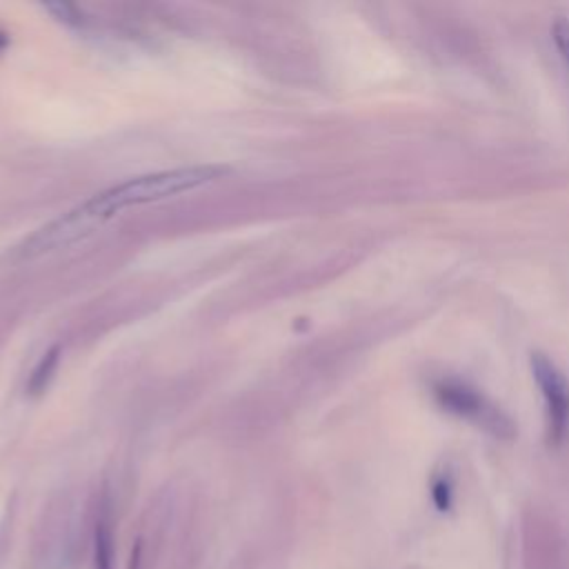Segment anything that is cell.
Listing matches in <instances>:
<instances>
[{
  "label": "cell",
  "instance_id": "cell-1",
  "mask_svg": "<svg viewBox=\"0 0 569 569\" xmlns=\"http://www.w3.org/2000/svg\"><path fill=\"white\" fill-rule=\"evenodd\" d=\"M227 171L229 169L220 167V164H198V167H180V169H167V171L138 176V178L120 182L102 193L91 196L87 202L78 204L76 211L91 227V231H96L111 216H116L129 207L158 202V200L198 189L202 184H209V182L222 178Z\"/></svg>",
  "mask_w": 569,
  "mask_h": 569
},
{
  "label": "cell",
  "instance_id": "cell-2",
  "mask_svg": "<svg viewBox=\"0 0 569 569\" xmlns=\"http://www.w3.org/2000/svg\"><path fill=\"white\" fill-rule=\"evenodd\" d=\"M433 396L445 411L478 425L480 429L489 431L496 438L507 440V438H513V433H516V425L511 422V418L505 416L500 411V407H496L478 389H473L465 382L440 380L433 385Z\"/></svg>",
  "mask_w": 569,
  "mask_h": 569
},
{
  "label": "cell",
  "instance_id": "cell-3",
  "mask_svg": "<svg viewBox=\"0 0 569 569\" xmlns=\"http://www.w3.org/2000/svg\"><path fill=\"white\" fill-rule=\"evenodd\" d=\"M531 376L542 393L547 411L549 442H560L569 422V382L565 373L545 353L533 351L529 358Z\"/></svg>",
  "mask_w": 569,
  "mask_h": 569
},
{
  "label": "cell",
  "instance_id": "cell-4",
  "mask_svg": "<svg viewBox=\"0 0 569 569\" xmlns=\"http://www.w3.org/2000/svg\"><path fill=\"white\" fill-rule=\"evenodd\" d=\"M96 569H113V536L107 516L96 525Z\"/></svg>",
  "mask_w": 569,
  "mask_h": 569
},
{
  "label": "cell",
  "instance_id": "cell-5",
  "mask_svg": "<svg viewBox=\"0 0 569 569\" xmlns=\"http://www.w3.org/2000/svg\"><path fill=\"white\" fill-rule=\"evenodd\" d=\"M58 353H60V349L53 347V349H49V351L42 356L40 365L33 369L31 380H29V391H31V393H40V391L47 387V382H49V378H51V373H53V369H56V365H58Z\"/></svg>",
  "mask_w": 569,
  "mask_h": 569
},
{
  "label": "cell",
  "instance_id": "cell-6",
  "mask_svg": "<svg viewBox=\"0 0 569 569\" xmlns=\"http://www.w3.org/2000/svg\"><path fill=\"white\" fill-rule=\"evenodd\" d=\"M431 500L436 505L438 511H449L451 509V500H453V489H451V480L449 476H438L431 482Z\"/></svg>",
  "mask_w": 569,
  "mask_h": 569
},
{
  "label": "cell",
  "instance_id": "cell-7",
  "mask_svg": "<svg viewBox=\"0 0 569 569\" xmlns=\"http://www.w3.org/2000/svg\"><path fill=\"white\" fill-rule=\"evenodd\" d=\"M551 38L565 60V64L569 67V20L567 18H558L551 27Z\"/></svg>",
  "mask_w": 569,
  "mask_h": 569
},
{
  "label": "cell",
  "instance_id": "cell-8",
  "mask_svg": "<svg viewBox=\"0 0 569 569\" xmlns=\"http://www.w3.org/2000/svg\"><path fill=\"white\" fill-rule=\"evenodd\" d=\"M7 47V36L0 31V51Z\"/></svg>",
  "mask_w": 569,
  "mask_h": 569
}]
</instances>
